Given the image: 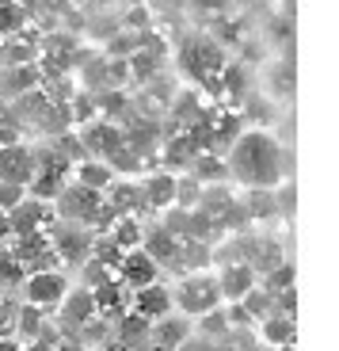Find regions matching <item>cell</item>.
Returning <instances> with one entry per match:
<instances>
[{"label":"cell","mask_w":339,"mask_h":351,"mask_svg":"<svg viewBox=\"0 0 339 351\" xmlns=\"http://www.w3.org/2000/svg\"><path fill=\"white\" fill-rule=\"evenodd\" d=\"M229 168H233V176L240 184L255 187V191H271V187H279L282 172H286V160H282L279 141L267 138L263 130H252V134L236 138Z\"/></svg>","instance_id":"1"},{"label":"cell","mask_w":339,"mask_h":351,"mask_svg":"<svg viewBox=\"0 0 339 351\" xmlns=\"http://www.w3.org/2000/svg\"><path fill=\"white\" fill-rule=\"evenodd\" d=\"M172 290V309L175 313H183L187 321H199V317L214 313V309H221V294H218V279H214V271H191L183 275Z\"/></svg>","instance_id":"2"},{"label":"cell","mask_w":339,"mask_h":351,"mask_svg":"<svg viewBox=\"0 0 339 351\" xmlns=\"http://www.w3.org/2000/svg\"><path fill=\"white\" fill-rule=\"evenodd\" d=\"M65 290H69V279H65L58 267L31 271V275L23 279V298H27V306H35V309H53V306H61Z\"/></svg>","instance_id":"3"},{"label":"cell","mask_w":339,"mask_h":351,"mask_svg":"<svg viewBox=\"0 0 339 351\" xmlns=\"http://www.w3.org/2000/svg\"><path fill=\"white\" fill-rule=\"evenodd\" d=\"M214 279H218V294H221V306H240L244 298H248V290L260 282V275L248 267V263L233 260V263H221L218 271H214Z\"/></svg>","instance_id":"4"},{"label":"cell","mask_w":339,"mask_h":351,"mask_svg":"<svg viewBox=\"0 0 339 351\" xmlns=\"http://www.w3.org/2000/svg\"><path fill=\"white\" fill-rule=\"evenodd\" d=\"M114 279H118L126 290H141V287H153V282H160V267L149 260L141 248H130V252H122L118 267H114Z\"/></svg>","instance_id":"5"},{"label":"cell","mask_w":339,"mask_h":351,"mask_svg":"<svg viewBox=\"0 0 339 351\" xmlns=\"http://www.w3.org/2000/svg\"><path fill=\"white\" fill-rule=\"evenodd\" d=\"M130 313L141 317L145 325L160 321V317L175 313L172 309V290L164 282H153V287H141V290H130Z\"/></svg>","instance_id":"6"},{"label":"cell","mask_w":339,"mask_h":351,"mask_svg":"<svg viewBox=\"0 0 339 351\" xmlns=\"http://www.w3.org/2000/svg\"><path fill=\"white\" fill-rule=\"evenodd\" d=\"M191 336H194V321H187L183 313H168L149 325V343L160 351H179Z\"/></svg>","instance_id":"7"},{"label":"cell","mask_w":339,"mask_h":351,"mask_svg":"<svg viewBox=\"0 0 339 351\" xmlns=\"http://www.w3.org/2000/svg\"><path fill=\"white\" fill-rule=\"evenodd\" d=\"M53 210L50 202H38L27 195L23 202H19L16 210L8 214V226H12V237H31V233H46V226H50Z\"/></svg>","instance_id":"8"},{"label":"cell","mask_w":339,"mask_h":351,"mask_svg":"<svg viewBox=\"0 0 339 351\" xmlns=\"http://www.w3.org/2000/svg\"><path fill=\"white\" fill-rule=\"evenodd\" d=\"M58 206H61V214H65V218H73V221H96V214L103 210V195L88 191V187H80V184H73V187H61Z\"/></svg>","instance_id":"9"},{"label":"cell","mask_w":339,"mask_h":351,"mask_svg":"<svg viewBox=\"0 0 339 351\" xmlns=\"http://www.w3.org/2000/svg\"><path fill=\"white\" fill-rule=\"evenodd\" d=\"M31 176H35V153L27 149V145H0V180L4 184H31Z\"/></svg>","instance_id":"10"},{"label":"cell","mask_w":339,"mask_h":351,"mask_svg":"<svg viewBox=\"0 0 339 351\" xmlns=\"http://www.w3.org/2000/svg\"><path fill=\"white\" fill-rule=\"evenodd\" d=\"M96 298H92V290L77 287V290H65V298H61V325L65 328H84L96 321Z\"/></svg>","instance_id":"11"},{"label":"cell","mask_w":339,"mask_h":351,"mask_svg":"<svg viewBox=\"0 0 339 351\" xmlns=\"http://www.w3.org/2000/svg\"><path fill=\"white\" fill-rule=\"evenodd\" d=\"M138 195H141V206H149V210H168V206H175V176L153 172L149 180L138 184Z\"/></svg>","instance_id":"12"},{"label":"cell","mask_w":339,"mask_h":351,"mask_svg":"<svg viewBox=\"0 0 339 351\" xmlns=\"http://www.w3.org/2000/svg\"><path fill=\"white\" fill-rule=\"evenodd\" d=\"M73 176H77L80 187H88V191H99V195H103L107 187L114 184V180H118V176H114V165H111V160H103V157L80 160V165L73 168Z\"/></svg>","instance_id":"13"},{"label":"cell","mask_w":339,"mask_h":351,"mask_svg":"<svg viewBox=\"0 0 339 351\" xmlns=\"http://www.w3.org/2000/svg\"><path fill=\"white\" fill-rule=\"evenodd\" d=\"M53 248H58L53 256H61L65 263H80V260H88V256H92V233H88V229H80V226H69L58 241H53Z\"/></svg>","instance_id":"14"},{"label":"cell","mask_w":339,"mask_h":351,"mask_svg":"<svg viewBox=\"0 0 339 351\" xmlns=\"http://www.w3.org/2000/svg\"><path fill=\"white\" fill-rule=\"evenodd\" d=\"M260 336L271 343V348H294V317H279V313H271L260 321Z\"/></svg>","instance_id":"15"},{"label":"cell","mask_w":339,"mask_h":351,"mask_svg":"<svg viewBox=\"0 0 339 351\" xmlns=\"http://www.w3.org/2000/svg\"><path fill=\"white\" fill-rule=\"evenodd\" d=\"M103 195H111V202H107V210H114V214H122L126 218V210H141V195H138V184H118L114 180L111 187H107Z\"/></svg>","instance_id":"16"},{"label":"cell","mask_w":339,"mask_h":351,"mask_svg":"<svg viewBox=\"0 0 339 351\" xmlns=\"http://www.w3.org/2000/svg\"><path fill=\"white\" fill-rule=\"evenodd\" d=\"M19 313V325H16V332H19V340H38L42 336V309H35V306H19L16 309Z\"/></svg>","instance_id":"17"},{"label":"cell","mask_w":339,"mask_h":351,"mask_svg":"<svg viewBox=\"0 0 339 351\" xmlns=\"http://www.w3.org/2000/svg\"><path fill=\"white\" fill-rule=\"evenodd\" d=\"M23 279H27L23 263L12 256V248H0V287L8 290V287H16V282H23Z\"/></svg>","instance_id":"18"},{"label":"cell","mask_w":339,"mask_h":351,"mask_svg":"<svg viewBox=\"0 0 339 351\" xmlns=\"http://www.w3.org/2000/svg\"><path fill=\"white\" fill-rule=\"evenodd\" d=\"M260 287L267 290L271 298L282 294V290H294V263H279L275 271H267V282H260Z\"/></svg>","instance_id":"19"},{"label":"cell","mask_w":339,"mask_h":351,"mask_svg":"<svg viewBox=\"0 0 339 351\" xmlns=\"http://www.w3.org/2000/svg\"><path fill=\"white\" fill-rule=\"evenodd\" d=\"M23 199H27L23 184H4V180H0V214H12Z\"/></svg>","instance_id":"20"},{"label":"cell","mask_w":339,"mask_h":351,"mask_svg":"<svg viewBox=\"0 0 339 351\" xmlns=\"http://www.w3.org/2000/svg\"><path fill=\"white\" fill-rule=\"evenodd\" d=\"M179 351H218V343H214V340H202V336L194 332V336H191L187 343H183Z\"/></svg>","instance_id":"21"},{"label":"cell","mask_w":339,"mask_h":351,"mask_svg":"<svg viewBox=\"0 0 339 351\" xmlns=\"http://www.w3.org/2000/svg\"><path fill=\"white\" fill-rule=\"evenodd\" d=\"M53 348H58V340H53V336L42 328V336H38V340H31L23 351H53Z\"/></svg>","instance_id":"22"},{"label":"cell","mask_w":339,"mask_h":351,"mask_svg":"<svg viewBox=\"0 0 339 351\" xmlns=\"http://www.w3.org/2000/svg\"><path fill=\"white\" fill-rule=\"evenodd\" d=\"M53 351H88V348H84V343H77V340H61Z\"/></svg>","instance_id":"23"},{"label":"cell","mask_w":339,"mask_h":351,"mask_svg":"<svg viewBox=\"0 0 339 351\" xmlns=\"http://www.w3.org/2000/svg\"><path fill=\"white\" fill-rule=\"evenodd\" d=\"M12 237V226H8V214H0V245Z\"/></svg>","instance_id":"24"},{"label":"cell","mask_w":339,"mask_h":351,"mask_svg":"<svg viewBox=\"0 0 339 351\" xmlns=\"http://www.w3.org/2000/svg\"><path fill=\"white\" fill-rule=\"evenodd\" d=\"M0 351H23V343H19V340H4V336H0Z\"/></svg>","instance_id":"25"},{"label":"cell","mask_w":339,"mask_h":351,"mask_svg":"<svg viewBox=\"0 0 339 351\" xmlns=\"http://www.w3.org/2000/svg\"><path fill=\"white\" fill-rule=\"evenodd\" d=\"M103 351H134V348H126V343H118V340H111V343H103Z\"/></svg>","instance_id":"26"},{"label":"cell","mask_w":339,"mask_h":351,"mask_svg":"<svg viewBox=\"0 0 339 351\" xmlns=\"http://www.w3.org/2000/svg\"><path fill=\"white\" fill-rule=\"evenodd\" d=\"M138 351H160V348H153V343H145V348H138Z\"/></svg>","instance_id":"27"}]
</instances>
